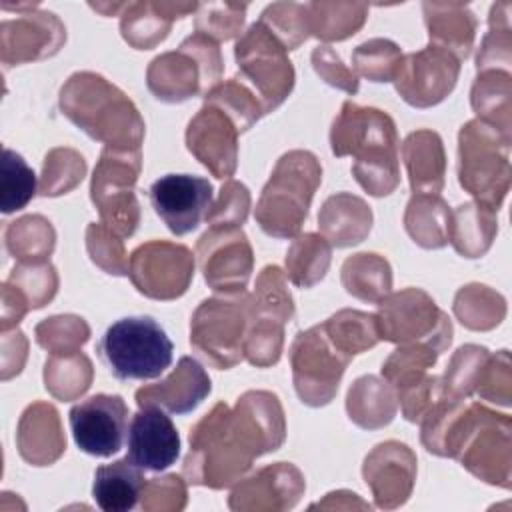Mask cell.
<instances>
[{"label":"cell","instance_id":"obj_17","mask_svg":"<svg viewBox=\"0 0 512 512\" xmlns=\"http://www.w3.org/2000/svg\"><path fill=\"white\" fill-rule=\"evenodd\" d=\"M76 446L98 458L116 454L128 434V406L118 394H94L70 408Z\"/></svg>","mask_w":512,"mask_h":512},{"label":"cell","instance_id":"obj_50","mask_svg":"<svg viewBox=\"0 0 512 512\" xmlns=\"http://www.w3.org/2000/svg\"><path fill=\"white\" fill-rule=\"evenodd\" d=\"M246 4H198L196 12V32L218 40H230L240 34L244 24Z\"/></svg>","mask_w":512,"mask_h":512},{"label":"cell","instance_id":"obj_8","mask_svg":"<svg viewBox=\"0 0 512 512\" xmlns=\"http://www.w3.org/2000/svg\"><path fill=\"white\" fill-rule=\"evenodd\" d=\"M294 316L286 276L278 266H266L250 296L244 356L254 366L276 364L284 342V324Z\"/></svg>","mask_w":512,"mask_h":512},{"label":"cell","instance_id":"obj_21","mask_svg":"<svg viewBox=\"0 0 512 512\" xmlns=\"http://www.w3.org/2000/svg\"><path fill=\"white\" fill-rule=\"evenodd\" d=\"M138 468L160 472L180 456V436L164 408L148 404L132 416L128 428V454Z\"/></svg>","mask_w":512,"mask_h":512},{"label":"cell","instance_id":"obj_53","mask_svg":"<svg viewBox=\"0 0 512 512\" xmlns=\"http://www.w3.org/2000/svg\"><path fill=\"white\" fill-rule=\"evenodd\" d=\"M312 64H314V70L318 72V76H322L324 82H328L330 86L342 88L348 94H356L358 92V78H356V74L342 64V60L334 54V50L330 46L314 48Z\"/></svg>","mask_w":512,"mask_h":512},{"label":"cell","instance_id":"obj_16","mask_svg":"<svg viewBox=\"0 0 512 512\" xmlns=\"http://www.w3.org/2000/svg\"><path fill=\"white\" fill-rule=\"evenodd\" d=\"M198 264L210 288L224 294L244 292L252 272V248L240 226H210L196 244Z\"/></svg>","mask_w":512,"mask_h":512},{"label":"cell","instance_id":"obj_55","mask_svg":"<svg viewBox=\"0 0 512 512\" xmlns=\"http://www.w3.org/2000/svg\"><path fill=\"white\" fill-rule=\"evenodd\" d=\"M30 310L26 298L18 288H14L10 282L2 284V304H0V324L2 332L16 328V324L24 318V314Z\"/></svg>","mask_w":512,"mask_h":512},{"label":"cell","instance_id":"obj_20","mask_svg":"<svg viewBox=\"0 0 512 512\" xmlns=\"http://www.w3.org/2000/svg\"><path fill=\"white\" fill-rule=\"evenodd\" d=\"M238 134L228 114L204 102L188 124L186 146L216 178H228L236 170Z\"/></svg>","mask_w":512,"mask_h":512},{"label":"cell","instance_id":"obj_34","mask_svg":"<svg viewBox=\"0 0 512 512\" xmlns=\"http://www.w3.org/2000/svg\"><path fill=\"white\" fill-rule=\"evenodd\" d=\"M342 284L364 302H380L392 288L390 264L378 254H354L342 266Z\"/></svg>","mask_w":512,"mask_h":512},{"label":"cell","instance_id":"obj_38","mask_svg":"<svg viewBox=\"0 0 512 512\" xmlns=\"http://www.w3.org/2000/svg\"><path fill=\"white\" fill-rule=\"evenodd\" d=\"M308 24L310 32L326 42L344 40L360 30L366 20V4H334V2H314L308 4Z\"/></svg>","mask_w":512,"mask_h":512},{"label":"cell","instance_id":"obj_13","mask_svg":"<svg viewBox=\"0 0 512 512\" xmlns=\"http://www.w3.org/2000/svg\"><path fill=\"white\" fill-rule=\"evenodd\" d=\"M352 356L342 352L326 334L324 326L300 332L290 348L294 388L308 406L328 404Z\"/></svg>","mask_w":512,"mask_h":512},{"label":"cell","instance_id":"obj_35","mask_svg":"<svg viewBox=\"0 0 512 512\" xmlns=\"http://www.w3.org/2000/svg\"><path fill=\"white\" fill-rule=\"evenodd\" d=\"M332 246L324 236L300 234L286 252V276L298 288H310L320 282L330 266Z\"/></svg>","mask_w":512,"mask_h":512},{"label":"cell","instance_id":"obj_27","mask_svg":"<svg viewBox=\"0 0 512 512\" xmlns=\"http://www.w3.org/2000/svg\"><path fill=\"white\" fill-rule=\"evenodd\" d=\"M196 4L182 2H134L126 4V12L122 14L120 30L124 40L138 48L148 50L166 38L172 20L180 18L192 10Z\"/></svg>","mask_w":512,"mask_h":512},{"label":"cell","instance_id":"obj_31","mask_svg":"<svg viewBox=\"0 0 512 512\" xmlns=\"http://www.w3.org/2000/svg\"><path fill=\"white\" fill-rule=\"evenodd\" d=\"M346 410L350 420L360 428H382L390 424L396 414L394 386L378 376H362L348 390Z\"/></svg>","mask_w":512,"mask_h":512},{"label":"cell","instance_id":"obj_18","mask_svg":"<svg viewBox=\"0 0 512 512\" xmlns=\"http://www.w3.org/2000/svg\"><path fill=\"white\" fill-rule=\"evenodd\" d=\"M460 60L450 52L430 44L424 50L402 56L394 76L396 92L416 108L442 102L456 86Z\"/></svg>","mask_w":512,"mask_h":512},{"label":"cell","instance_id":"obj_3","mask_svg":"<svg viewBox=\"0 0 512 512\" xmlns=\"http://www.w3.org/2000/svg\"><path fill=\"white\" fill-rule=\"evenodd\" d=\"M60 110L108 148L140 150L144 120L128 96L100 74H72L60 90Z\"/></svg>","mask_w":512,"mask_h":512},{"label":"cell","instance_id":"obj_32","mask_svg":"<svg viewBox=\"0 0 512 512\" xmlns=\"http://www.w3.org/2000/svg\"><path fill=\"white\" fill-rule=\"evenodd\" d=\"M496 234V210L482 202L460 204L450 214L448 240L466 258L482 256Z\"/></svg>","mask_w":512,"mask_h":512},{"label":"cell","instance_id":"obj_4","mask_svg":"<svg viewBox=\"0 0 512 512\" xmlns=\"http://www.w3.org/2000/svg\"><path fill=\"white\" fill-rule=\"evenodd\" d=\"M322 182V166L308 150L286 152L256 204V222L274 238H292L300 232L312 196Z\"/></svg>","mask_w":512,"mask_h":512},{"label":"cell","instance_id":"obj_51","mask_svg":"<svg viewBox=\"0 0 512 512\" xmlns=\"http://www.w3.org/2000/svg\"><path fill=\"white\" fill-rule=\"evenodd\" d=\"M250 208L248 188L236 180H228L220 198L210 206L206 214V222L210 226H242Z\"/></svg>","mask_w":512,"mask_h":512},{"label":"cell","instance_id":"obj_48","mask_svg":"<svg viewBox=\"0 0 512 512\" xmlns=\"http://www.w3.org/2000/svg\"><path fill=\"white\" fill-rule=\"evenodd\" d=\"M258 22H262L286 50L300 46L310 32L308 8L292 2H278L268 6Z\"/></svg>","mask_w":512,"mask_h":512},{"label":"cell","instance_id":"obj_6","mask_svg":"<svg viewBox=\"0 0 512 512\" xmlns=\"http://www.w3.org/2000/svg\"><path fill=\"white\" fill-rule=\"evenodd\" d=\"M222 56L218 42L194 32L178 50L156 56L148 66V88L162 102H184L206 96L220 80Z\"/></svg>","mask_w":512,"mask_h":512},{"label":"cell","instance_id":"obj_26","mask_svg":"<svg viewBox=\"0 0 512 512\" xmlns=\"http://www.w3.org/2000/svg\"><path fill=\"white\" fill-rule=\"evenodd\" d=\"M318 226L330 246H354L368 236L372 228V210L362 198L350 192H338L322 204Z\"/></svg>","mask_w":512,"mask_h":512},{"label":"cell","instance_id":"obj_24","mask_svg":"<svg viewBox=\"0 0 512 512\" xmlns=\"http://www.w3.org/2000/svg\"><path fill=\"white\" fill-rule=\"evenodd\" d=\"M212 390L206 370L190 356H182L164 380L136 390L138 406H160L174 414L192 412Z\"/></svg>","mask_w":512,"mask_h":512},{"label":"cell","instance_id":"obj_47","mask_svg":"<svg viewBox=\"0 0 512 512\" xmlns=\"http://www.w3.org/2000/svg\"><path fill=\"white\" fill-rule=\"evenodd\" d=\"M14 288L22 292L30 308H42L48 304L58 288V276L54 266L46 262H18L8 280Z\"/></svg>","mask_w":512,"mask_h":512},{"label":"cell","instance_id":"obj_36","mask_svg":"<svg viewBox=\"0 0 512 512\" xmlns=\"http://www.w3.org/2000/svg\"><path fill=\"white\" fill-rule=\"evenodd\" d=\"M54 240L52 224L40 214L22 216L4 230L6 250L20 262H46L54 250Z\"/></svg>","mask_w":512,"mask_h":512},{"label":"cell","instance_id":"obj_11","mask_svg":"<svg viewBox=\"0 0 512 512\" xmlns=\"http://www.w3.org/2000/svg\"><path fill=\"white\" fill-rule=\"evenodd\" d=\"M140 160V150L106 146L94 168L90 198L100 212L102 224L120 238L132 236L140 222V208L134 196Z\"/></svg>","mask_w":512,"mask_h":512},{"label":"cell","instance_id":"obj_40","mask_svg":"<svg viewBox=\"0 0 512 512\" xmlns=\"http://www.w3.org/2000/svg\"><path fill=\"white\" fill-rule=\"evenodd\" d=\"M36 194V174L26 160L10 148L2 150L0 164V210L12 214L22 210Z\"/></svg>","mask_w":512,"mask_h":512},{"label":"cell","instance_id":"obj_1","mask_svg":"<svg viewBox=\"0 0 512 512\" xmlns=\"http://www.w3.org/2000/svg\"><path fill=\"white\" fill-rule=\"evenodd\" d=\"M284 434V412L272 392L250 390L234 410L220 402L190 432L184 476L214 490L230 486L258 456L278 450Z\"/></svg>","mask_w":512,"mask_h":512},{"label":"cell","instance_id":"obj_9","mask_svg":"<svg viewBox=\"0 0 512 512\" xmlns=\"http://www.w3.org/2000/svg\"><path fill=\"white\" fill-rule=\"evenodd\" d=\"M238 80L246 84L260 100L264 114L278 108L294 86V68L286 48L262 24L254 22L236 42Z\"/></svg>","mask_w":512,"mask_h":512},{"label":"cell","instance_id":"obj_54","mask_svg":"<svg viewBox=\"0 0 512 512\" xmlns=\"http://www.w3.org/2000/svg\"><path fill=\"white\" fill-rule=\"evenodd\" d=\"M26 350L28 342L20 330H4L2 332V348H0V358H2V380H8L16 374H20L24 360H26Z\"/></svg>","mask_w":512,"mask_h":512},{"label":"cell","instance_id":"obj_14","mask_svg":"<svg viewBox=\"0 0 512 512\" xmlns=\"http://www.w3.org/2000/svg\"><path fill=\"white\" fill-rule=\"evenodd\" d=\"M128 276L140 294L154 300H174L192 282L194 256L182 244L152 240L132 252Z\"/></svg>","mask_w":512,"mask_h":512},{"label":"cell","instance_id":"obj_12","mask_svg":"<svg viewBox=\"0 0 512 512\" xmlns=\"http://www.w3.org/2000/svg\"><path fill=\"white\" fill-rule=\"evenodd\" d=\"M376 324L380 340L396 344H426L438 354L452 342V324L434 300L420 288H406L378 302Z\"/></svg>","mask_w":512,"mask_h":512},{"label":"cell","instance_id":"obj_5","mask_svg":"<svg viewBox=\"0 0 512 512\" xmlns=\"http://www.w3.org/2000/svg\"><path fill=\"white\" fill-rule=\"evenodd\" d=\"M96 352L118 380H152L170 364L174 344L152 316H126L108 326Z\"/></svg>","mask_w":512,"mask_h":512},{"label":"cell","instance_id":"obj_41","mask_svg":"<svg viewBox=\"0 0 512 512\" xmlns=\"http://www.w3.org/2000/svg\"><path fill=\"white\" fill-rule=\"evenodd\" d=\"M204 100L206 104H214L224 114H228L230 120L236 124L238 132L248 130L260 116H264V108L256 98V94L246 84H242L236 76L226 82H218L204 96Z\"/></svg>","mask_w":512,"mask_h":512},{"label":"cell","instance_id":"obj_19","mask_svg":"<svg viewBox=\"0 0 512 512\" xmlns=\"http://www.w3.org/2000/svg\"><path fill=\"white\" fill-rule=\"evenodd\" d=\"M148 196L166 228L184 236L206 218L212 206V184L202 176L166 174L150 186Z\"/></svg>","mask_w":512,"mask_h":512},{"label":"cell","instance_id":"obj_44","mask_svg":"<svg viewBox=\"0 0 512 512\" xmlns=\"http://www.w3.org/2000/svg\"><path fill=\"white\" fill-rule=\"evenodd\" d=\"M86 172L84 158L72 148H54L46 154L40 178L42 196H60L72 190Z\"/></svg>","mask_w":512,"mask_h":512},{"label":"cell","instance_id":"obj_28","mask_svg":"<svg viewBox=\"0 0 512 512\" xmlns=\"http://www.w3.org/2000/svg\"><path fill=\"white\" fill-rule=\"evenodd\" d=\"M144 484L142 468L124 456L112 464L96 468L92 498L104 512H128L142 498Z\"/></svg>","mask_w":512,"mask_h":512},{"label":"cell","instance_id":"obj_37","mask_svg":"<svg viewBox=\"0 0 512 512\" xmlns=\"http://www.w3.org/2000/svg\"><path fill=\"white\" fill-rule=\"evenodd\" d=\"M92 364L86 354H52L44 364L46 390L58 400H74L88 390Z\"/></svg>","mask_w":512,"mask_h":512},{"label":"cell","instance_id":"obj_45","mask_svg":"<svg viewBox=\"0 0 512 512\" xmlns=\"http://www.w3.org/2000/svg\"><path fill=\"white\" fill-rule=\"evenodd\" d=\"M36 342L50 354H72L80 352V346L88 340V324L72 314L52 316L36 324Z\"/></svg>","mask_w":512,"mask_h":512},{"label":"cell","instance_id":"obj_22","mask_svg":"<svg viewBox=\"0 0 512 512\" xmlns=\"http://www.w3.org/2000/svg\"><path fill=\"white\" fill-rule=\"evenodd\" d=\"M364 480L370 486L378 508H396L404 504L412 492L416 478V456L406 444H378L364 460Z\"/></svg>","mask_w":512,"mask_h":512},{"label":"cell","instance_id":"obj_7","mask_svg":"<svg viewBox=\"0 0 512 512\" xmlns=\"http://www.w3.org/2000/svg\"><path fill=\"white\" fill-rule=\"evenodd\" d=\"M248 312L246 292L202 300L190 320L192 348L214 368H232L244 356Z\"/></svg>","mask_w":512,"mask_h":512},{"label":"cell","instance_id":"obj_2","mask_svg":"<svg viewBox=\"0 0 512 512\" xmlns=\"http://www.w3.org/2000/svg\"><path fill=\"white\" fill-rule=\"evenodd\" d=\"M336 156H354L352 174L372 196H388L400 182L398 136L392 118L378 108L344 102L330 132Z\"/></svg>","mask_w":512,"mask_h":512},{"label":"cell","instance_id":"obj_10","mask_svg":"<svg viewBox=\"0 0 512 512\" xmlns=\"http://www.w3.org/2000/svg\"><path fill=\"white\" fill-rule=\"evenodd\" d=\"M510 138V134L496 130V126L484 120H472L460 130V166L458 178L462 188L478 198V202L498 210L500 198H504L508 186L500 184V178L508 182V142L498 138Z\"/></svg>","mask_w":512,"mask_h":512},{"label":"cell","instance_id":"obj_33","mask_svg":"<svg viewBox=\"0 0 512 512\" xmlns=\"http://www.w3.org/2000/svg\"><path fill=\"white\" fill-rule=\"evenodd\" d=\"M448 204L438 194L414 192L404 214V226L422 248H442L450 228Z\"/></svg>","mask_w":512,"mask_h":512},{"label":"cell","instance_id":"obj_52","mask_svg":"<svg viewBox=\"0 0 512 512\" xmlns=\"http://www.w3.org/2000/svg\"><path fill=\"white\" fill-rule=\"evenodd\" d=\"M186 504V486L180 476L168 474L150 478L142 490L144 510H182Z\"/></svg>","mask_w":512,"mask_h":512},{"label":"cell","instance_id":"obj_42","mask_svg":"<svg viewBox=\"0 0 512 512\" xmlns=\"http://www.w3.org/2000/svg\"><path fill=\"white\" fill-rule=\"evenodd\" d=\"M436 358L438 352L426 344H400V348L382 364V376L398 392L420 382L426 376V370L434 366Z\"/></svg>","mask_w":512,"mask_h":512},{"label":"cell","instance_id":"obj_43","mask_svg":"<svg viewBox=\"0 0 512 512\" xmlns=\"http://www.w3.org/2000/svg\"><path fill=\"white\" fill-rule=\"evenodd\" d=\"M488 360V350L468 344L456 350L442 384V396L462 400L464 396L472 394L480 382L484 362Z\"/></svg>","mask_w":512,"mask_h":512},{"label":"cell","instance_id":"obj_25","mask_svg":"<svg viewBox=\"0 0 512 512\" xmlns=\"http://www.w3.org/2000/svg\"><path fill=\"white\" fill-rule=\"evenodd\" d=\"M16 444L20 456L32 466H48L66 450V438L60 428L58 412L52 404H30L18 422Z\"/></svg>","mask_w":512,"mask_h":512},{"label":"cell","instance_id":"obj_23","mask_svg":"<svg viewBox=\"0 0 512 512\" xmlns=\"http://www.w3.org/2000/svg\"><path fill=\"white\" fill-rule=\"evenodd\" d=\"M304 476L292 464L278 462L240 482L228 500L232 510H286L304 494Z\"/></svg>","mask_w":512,"mask_h":512},{"label":"cell","instance_id":"obj_30","mask_svg":"<svg viewBox=\"0 0 512 512\" xmlns=\"http://www.w3.org/2000/svg\"><path fill=\"white\" fill-rule=\"evenodd\" d=\"M424 20L428 26L430 44L450 52L458 60L470 54L476 20L464 4L424 2Z\"/></svg>","mask_w":512,"mask_h":512},{"label":"cell","instance_id":"obj_49","mask_svg":"<svg viewBox=\"0 0 512 512\" xmlns=\"http://www.w3.org/2000/svg\"><path fill=\"white\" fill-rule=\"evenodd\" d=\"M86 248L96 266L114 276L128 274V258L122 246V240L108 226L90 224L86 230Z\"/></svg>","mask_w":512,"mask_h":512},{"label":"cell","instance_id":"obj_29","mask_svg":"<svg viewBox=\"0 0 512 512\" xmlns=\"http://www.w3.org/2000/svg\"><path fill=\"white\" fill-rule=\"evenodd\" d=\"M402 156L414 192L438 194L444 186L446 158L442 140L432 130H416L402 144Z\"/></svg>","mask_w":512,"mask_h":512},{"label":"cell","instance_id":"obj_46","mask_svg":"<svg viewBox=\"0 0 512 512\" xmlns=\"http://www.w3.org/2000/svg\"><path fill=\"white\" fill-rule=\"evenodd\" d=\"M402 52L392 40L374 38L352 52V64L358 74L370 82H390L400 66Z\"/></svg>","mask_w":512,"mask_h":512},{"label":"cell","instance_id":"obj_39","mask_svg":"<svg viewBox=\"0 0 512 512\" xmlns=\"http://www.w3.org/2000/svg\"><path fill=\"white\" fill-rule=\"evenodd\" d=\"M322 326L328 338L348 356L360 354L380 340L376 316L360 310H340Z\"/></svg>","mask_w":512,"mask_h":512},{"label":"cell","instance_id":"obj_15","mask_svg":"<svg viewBox=\"0 0 512 512\" xmlns=\"http://www.w3.org/2000/svg\"><path fill=\"white\" fill-rule=\"evenodd\" d=\"M14 10L16 18L0 22V60L4 68L52 56L66 40L64 24L36 4H2Z\"/></svg>","mask_w":512,"mask_h":512}]
</instances>
